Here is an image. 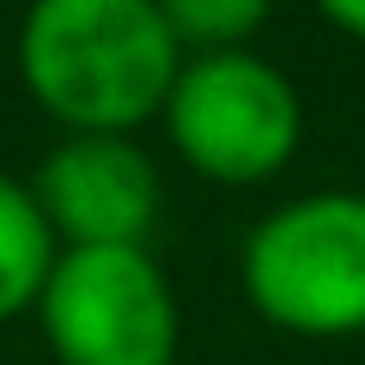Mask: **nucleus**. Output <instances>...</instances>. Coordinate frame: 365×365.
<instances>
[{
	"mask_svg": "<svg viewBox=\"0 0 365 365\" xmlns=\"http://www.w3.org/2000/svg\"><path fill=\"white\" fill-rule=\"evenodd\" d=\"M19 73L67 134H128L165 110L182 43L158 0H31Z\"/></svg>",
	"mask_w": 365,
	"mask_h": 365,
	"instance_id": "1",
	"label": "nucleus"
},
{
	"mask_svg": "<svg viewBox=\"0 0 365 365\" xmlns=\"http://www.w3.org/2000/svg\"><path fill=\"white\" fill-rule=\"evenodd\" d=\"M244 292L274 329L359 335L365 329V195L323 189L274 207L244 244Z\"/></svg>",
	"mask_w": 365,
	"mask_h": 365,
	"instance_id": "2",
	"label": "nucleus"
},
{
	"mask_svg": "<svg viewBox=\"0 0 365 365\" xmlns=\"http://www.w3.org/2000/svg\"><path fill=\"white\" fill-rule=\"evenodd\" d=\"M177 153L213 182H262L299 153L304 110L292 79L250 49L182 61L165 98Z\"/></svg>",
	"mask_w": 365,
	"mask_h": 365,
	"instance_id": "3",
	"label": "nucleus"
},
{
	"mask_svg": "<svg viewBox=\"0 0 365 365\" xmlns=\"http://www.w3.org/2000/svg\"><path fill=\"white\" fill-rule=\"evenodd\" d=\"M37 317L61 365L177 359V299L146 250H61Z\"/></svg>",
	"mask_w": 365,
	"mask_h": 365,
	"instance_id": "4",
	"label": "nucleus"
},
{
	"mask_svg": "<svg viewBox=\"0 0 365 365\" xmlns=\"http://www.w3.org/2000/svg\"><path fill=\"white\" fill-rule=\"evenodd\" d=\"M31 195L67 250H146L158 225V170L128 134H67L43 153Z\"/></svg>",
	"mask_w": 365,
	"mask_h": 365,
	"instance_id": "5",
	"label": "nucleus"
},
{
	"mask_svg": "<svg viewBox=\"0 0 365 365\" xmlns=\"http://www.w3.org/2000/svg\"><path fill=\"white\" fill-rule=\"evenodd\" d=\"M55 256H61V244H55L37 195L25 182L0 177V323L43 299Z\"/></svg>",
	"mask_w": 365,
	"mask_h": 365,
	"instance_id": "6",
	"label": "nucleus"
},
{
	"mask_svg": "<svg viewBox=\"0 0 365 365\" xmlns=\"http://www.w3.org/2000/svg\"><path fill=\"white\" fill-rule=\"evenodd\" d=\"M268 6H274V0H158L170 37H177L182 49H201V55L244 49V37L262 31Z\"/></svg>",
	"mask_w": 365,
	"mask_h": 365,
	"instance_id": "7",
	"label": "nucleus"
},
{
	"mask_svg": "<svg viewBox=\"0 0 365 365\" xmlns=\"http://www.w3.org/2000/svg\"><path fill=\"white\" fill-rule=\"evenodd\" d=\"M317 6H323L347 37H365V0H317Z\"/></svg>",
	"mask_w": 365,
	"mask_h": 365,
	"instance_id": "8",
	"label": "nucleus"
}]
</instances>
